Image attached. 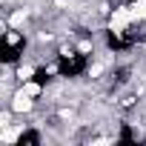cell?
Instances as JSON below:
<instances>
[{
	"label": "cell",
	"mask_w": 146,
	"mask_h": 146,
	"mask_svg": "<svg viewBox=\"0 0 146 146\" xmlns=\"http://www.w3.org/2000/svg\"><path fill=\"white\" fill-rule=\"evenodd\" d=\"M132 17H135V12H129V9H117V12L112 15V32H120Z\"/></svg>",
	"instance_id": "1"
},
{
	"label": "cell",
	"mask_w": 146,
	"mask_h": 146,
	"mask_svg": "<svg viewBox=\"0 0 146 146\" xmlns=\"http://www.w3.org/2000/svg\"><path fill=\"white\" fill-rule=\"evenodd\" d=\"M29 98H32L29 92H17L15 100H12V112H29V109H32V100H29Z\"/></svg>",
	"instance_id": "2"
},
{
	"label": "cell",
	"mask_w": 146,
	"mask_h": 146,
	"mask_svg": "<svg viewBox=\"0 0 146 146\" xmlns=\"http://www.w3.org/2000/svg\"><path fill=\"white\" fill-rule=\"evenodd\" d=\"M132 12H135V17H146V0H137V6Z\"/></svg>",
	"instance_id": "3"
},
{
	"label": "cell",
	"mask_w": 146,
	"mask_h": 146,
	"mask_svg": "<svg viewBox=\"0 0 146 146\" xmlns=\"http://www.w3.org/2000/svg\"><path fill=\"white\" fill-rule=\"evenodd\" d=\"M23 20H26V12H15L12 15V26H20Z\"/></svg>",
	"instance_id": "4"
},
{
	"label": "cell",
	"mask_w": 146,
	"mask_h": 146,
	"mask_svg": "<svg viewBox=\"0 0 146 146\" xmlns=\"http://www.w3.org/2000/svg\"><path fill=\"white\" fill-rule=\"evenodd\" d=\"M3 140H9V143L17 140V129H6V132H3Z\"/></svg>",
	"instance_id": "5"
},
{
	"label": "cell",
	"mask_w": 146,
	"mask_h": 146,
	"mask_svg": "<svg viewBox=\"0 0 146 146\" xmlns=\"http://www.w3.org/2000/svg\"><path fill=\"white\" fill-rule=\"evenodd\" d=\"M17 78H20V80H26V78H32V69H29V66H23V69H17Z\"/></svg>",
	"instance_id": "6"
},
{
	"label": "cell",
	"mask_w": 146,
	"mask_h": 146,
	"mask_svg": "<svg viewBox=\"0 0 146 146\" xmlns=\"http://www.w3.org/2000/svg\"><path fill=\"white\" fill-rule=\"evenodd\" d=\"M26 92H29V95H37V92H40V86H37V83H29V86H26Z\"/></svg>",
	"instance_id": "7"
}]
</instances>
